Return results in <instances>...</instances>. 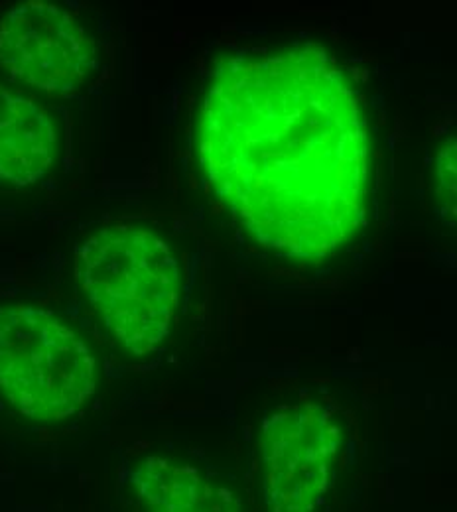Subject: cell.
I'll use <instances>...</instances> for the list:
<instances>
[{
  "label": "cell",
  "instance_id": "obj_2",
  "mask_svg": "<svg viewBox=\"0 0 457 512\" xmlns=\"http://www.w3.org/2000/svg\"><path fill=\"white\" fill-rule=\"evenodd\" d=\"M79 286L109 339L142 357L170 335L180 300V266L158 235L131 227H103L77 255Z\"/></svg>",
  "mask_w": 457,
  "mask_h": 512
},
{
  "label": "cell",
  "instance_id": "obj_8",
  "mask_svg": "<svg viewBox=\"0 0 457 512\" xmlns=\"http://www.w3.org/2000/svg\"><path fill=\"white\" fill-rule=\"evenodd\" d=\"M432 193L440 215L457 227V136H450L436 150Z\"/></svg>",
  "mask_w": 457,
  "mask_h": 512
},
{
  "label": "cell",
  "instance_id": "obj_4",
  "mask_svg": "<svg viewBox=\"0 0 457 512\" xmlns=\"http://www.w3.org/2000/svg\"><path fill=\"white\" fill-rule=\"evenodd\" d=\"M345 430L316 400L286 404L262 424L261 491L268 512H318L345 455Z\"/></svg>",
  "mask_w": 457,
  "mask_h": 512
},
{
  "label": "cell",
  "instance_id": "obj_1",
  "mask_svg": "<svg viewBox=\"0 0 457 512\" xmlns=\"http://www.w3.org/2000/svg\"><path fill=\"white\" fill-rule=\"evenodd\" d=\"M197 150L211 188L280 255H335L367 221L365 97L318 44L219 65L201 103Z\"/></svg>",
  "mask_w": 457,
  "mask_h": 512
},
{
  "label": "cell",
  "instance_id": "obj_6",
  "mask_svg": "<svg viewBox=\"0 0 457 512\" xmlns=\"http://www.w3.org/2000/svg\"><path fill=\"white\" fill-rule=\"evenodd\" d=\"M131 485L138 512H243L233 481L188 459L152 455Z\"/></svg>",
  "mask_w": 457,
  "mask_h": 512
},
{
  "label": "cell",
  "instance_id": "obj_3",
  "mask_svg": "<svg viewBox=\"0 0 457 512\" xmlns=\"http://www.w3.org/2000/svg\"><path fill=\"white\" fill-rule=\"evenodd\" d=\"M99 367L89 341L54 312L34 306L0 310V392L32 420H64L97 390Z\"/></svg>",
  "mask_w": 457,
  "mask_h": 512
},
{
  "label": "cell",
  "instance_id": "obj_5",
  "mask_svg": "<svg viewBox=\"0 0 457 512\" xmlns=\"http://www.w3.org/2000/svg\"><path fill=\"white\" fill-rule=\"evenodd\" d=\"M0 64L30 87L64 95L91 71L93 44L64 8L26 2L0 20Z\"/></svg>",
  "mask_w": 457,
  "mask_h": 512
},
{
  "label": "cell",
  "instance_id": "obj_7",
  "mask_svg": "<svg viewBox=\"0 0 457 512\" xmlns=\"http://www.w3.org/2000/svg\"><path fill=\"white\" fill-rule=\"evenodd\" d=\"M56 156L48 115L28 97L0 85V178L28 186L44 178Z\"/></svg>",
  "mask_w": 457,
  "mask_h": 512
}]
</instances>
